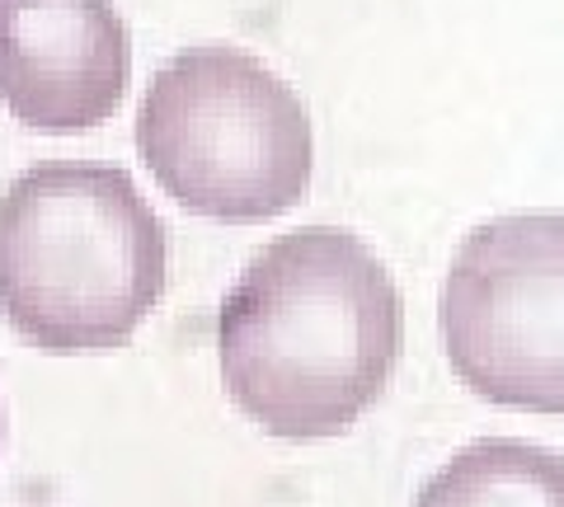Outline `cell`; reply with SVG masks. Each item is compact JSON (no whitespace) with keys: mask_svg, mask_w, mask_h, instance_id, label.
Segmentation results:
<instances>
[{"mask_svg":"<svg viewBox=\"0 0 564 507\" xmlns=\"http://www.w3.org/2000/svg\"><path fill=\"white\" fill-rule=\"evenodd\" d=\"M400 343L404 306L391 273L339 225L278 235L217 315L226 390L288 442L348 432L381 399Z\"/></svg>","mask_w":564,"mask_h":507,"instance_id":"1","label":"cell"},{"mask_svg":"<svg viewBox=\"0 0 564 507\" xmlns=\"http://www.w3.org/2000/svg\"><path fill=\"white\" fill-rule=\"evenodd\" d=\"M165 225L113 165H33L0 198V310L43 353H113L165 291Z\"/></svg>","mask_w":564,"mask_h":507,"instance_id":"2","label":"cell"},{"mask_svg":"<svg viewBox=\"0 0 564 507\" xmlns=\"http://www.w3.org/2000/svg\"><path fill=\"white\" fill-rule=\"evenodd\" d=\"M137 151L155 184L212 221H269L311 188V113L259 57L203 43L151 76Z\"/></svg>","mask_w":564,"mask_h":507,"instance_id":"3","label":"cell"},{"mask_svg":"<svg viewBox=\"0 0 564 507\" xmlns=\"http://www.w3.org/2000/svg\"><path fill=\"white\" fill-rule=\"evenodd\" d=\"M447 362L503 409L564 414V217H494L462 240L443 283Z\"/></svg>","mask_w":564,"mask_h":507,"instance_id":"4","label":"cell"},{"mask_svg":"<svg viewBox=\"0 0 564 507\" xmlns=\"http://www.w3.org/2000/svg\"><path fill=\"white\" fill-rule=\"evenodd\" d=\"M132 76L113 0H0V103L39 132L113 118Z\"/></svg>","mask_w":564,"mask_h":507,"instance_id":"5","label":"cell"},{"mask_svg":"<svg viewBox=\"0 0 564 507\" xmlns=\"http://www.w3.org/2000/svg\"><path fill=\"white\" fill-rule=\"evenodd\" d=\"M414 507H564V456L518 437H485L456 451Z\"/></svg>","mask_w":564,"mask_h":507,"instance_id":"6","label":"cell"},{"mask_svg":"<svg viewBox=\"0 0 564 507\" xmlns=\"http://www.w3.org/2000/svg\"><path fill=\"white\" fill-rule=\"evenodd\" d=\"M0 437H6V409H0Z\"/></svg>","mask_w":564,"mask_h":507,"instance_id":"7","label":"cell"}]
</instances>
